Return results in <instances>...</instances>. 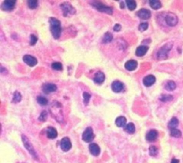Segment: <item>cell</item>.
I'll return each instance as SVG.
<instances>
[{"label":"cell","instance_id":"1","mask_svg":"<svg viewBox=\"0 0 183 163\" xmlns=\"http://www.w3.org/2000/svg\"><path fill=\"white\" fill-rule=\"evenodd\" d=\"M49 23H50V31L51 33L54 37V39H57L61 36L62 32V28H61V23L58 19L51 17L49 19Z\"/></svg>","mask_w":183,"mask_h":163},{"label":"cell","instance_id":"2","mask_svg":"<svg viewBox=\"0 0 183 163\" xmlns=\"http://www.w3.org/2000/svg\"><path fill=\"white\" fill-rule=\"evenodd\" d=\"M172 47V44H166L164 45L163 47H162L159 51L157 52V55H156V58L158 60H164V59H167L168 57V54L170 52V50L171 49Z\"/></svg>","mask_w":183,"mask_h":163},{"label":"cell","instance_id":"3","mask_svg":"<svg viewBox=\"0 0 183 163\" xmlns=\"http://www.w3.org/2000/svg\"><path fill=\"white\" fill-rule=\"evenodd\" d=\"M61 9L64 13V16H65V17H69V16L74 15L76 14L75 8L72 5H70L68 2L63 3L61 5Z\"/></svg>","mask_w":183,"mask_h":163},{"label":"cell","instance_id":"4","mask_svg":"<svg viewBox=\"0 0 183 163\" xmlns=\"http://www.w3.org/2000/svg\"><path fill=\"white\" fill-rule=\"evenodd\" d=\"M22 139H23V143L25 148L27 149V151L32 155V157H33L34 159H38V155H37V153H36V151H35V150H34V147H33V145L31 144V141H30L24 135H22Z\"/></svg>","mask_w":183,"mask_h":163},{"label":"cell","instance_id":"5","mask_svg":"<svg viewBox=\"0 0 183 163\" xmlns=\"http://www.w3.org/2000/svg\"><path fill=\"white\" fill-rule=\"evenodd\" d=\"M93 6L96 9H97L99 12H102V13H105V14H108V15H113V8L110 7H107V6H105L103 5L102 3H99V2H94L93 3Z\"/></svg>","mask_w":183,"mask_h":163},{"label":"cell","instance_id":"6","mask_svg":"<svg viewBox=\"0 0 183 163\" xmlns=\"http://www.w3.org/2000/svg\"><path fill=\"white\" fill-rule=\"evenodd\" d=\"M94 138H95V135H94L92 127H87L85 129V131L83 132V134H82V140L86 143H89Z\"/></svg>","mask_w":183,"mask_h":163},{"label":"cell","instance_id":"7","mask_svg":"<svg viewBox=\"0 0 183 163\" xmlns=\"http://www.w3.org/2000/svg\"><path fill=\"white\" fill-rule=\"evenodd\" d=\"M178 17L172 14V13H169L166 16H165V23L168 26L170 27H173L175 25H177L178 23Z\"/></svg>","mask_w":183,"mask_h":163},{"label":"cell","instance_id":"8","mask_svg":"<svg viewBox=\"0 0 183 163\" xmlns=\"http://www.w3.org/2000/svg\"><path fill=\"white\" fill-rule=\"evenodd\" d=\"M16 2L15 1H12V0H6L4 1L1 5V8L4 11H12L15 7Z\"/></svg>","mask_w":183,"mask_h":163},{"label":"cell","instance_id":"9","mask_svg":"<svg viewBox=\"0 0 183 163\" xmlns=\"http://www.w3.org/2000/svg\"><path fill=\"white\" fill-rule=\"evenodd\" d=\"M60 146H61V148L64 151H68L72 148V143H71L69 137H64L61 140Z\"/></svg>","mask_w":183,"mask_h":163},{"label":"cell","instance_id":"10","mask_svg":"<svg viewBox=\"0 0 183 163\" xmlns=\"http://www.w3.org/2000/svg\"><path fill=\"white\" fill-rule=\"evenodd\" d=\"M23 62L31 67H33V66L37 65V63H38V60L35 57H33L32 55H26L23 56Z\"/></svg>","mask_w":183,"mask_h":163},{"label":"cell","instance_id":"11","mask_svg":"<svg viewBox=\"0 0 183 163\" xmlns=\"http://www.w3.org/2000/svg\"><path fill=\"white\" fill-rule=\"evenodd\" d=\"M57 89L56 86L53 83H46L42 86V90L45 94H50Z\"/></svg>","mask_w":183,"mask_h":163},{"label":"cell","instance_id":"12","mask_svg":"<svg viewBox=\"0 0 183 163\" xmlns=\"http://www.w3.org/2000/svg\"><path fill=\"white\" fill-rule=\"evenodd\" d=\"M137 15L142 20H147L151 17V12L147 9L142 8L137 13Z\"/></svg>","mask_w":183,"mask_h":163},{"label":"cell","instance_id":"13","mask_svg":"<svg viewBox=\"0 0 183 163\" xmlns=\"http://www.w3.org/2000/svg\"><path fill=\"white\" fill-rule=\"evenodd\" d=\"M123 88H124V86L121 81L116 80L112 83V90L115 93H121L123 90Z\"/></svg>","mask_w":183,"mask_h":163},{"label":"cell","instance_id":"14","mask_svg":"<svg viewBox=\"0 0 183 163\" xmlns=\"http://www.w3.org/2000/svg\"><path fill=\"white\" fill-rule=\"evenodd\" d=\"M158 136V132L155 129H151L150 131H148L146 135V139L148 142H152L154 141Z\"/></svg>","mask_w":183,"mask_h":163},{"label":"cell","instance_id":"15","mask_svg":"<svg viewBox=\"0 0 183 163\" xmlns=\"http://www.w3.org/2000/svg\"><path fill=\"white\" fill-rule=\"evenodd\" d=\"M105 76L102 71H97L93 78L94 82L97 84H102L105 81Z\"/></svg>","mask_w":183,"mask_h":163},{"label":"cell","instance_id":"16","mask_svg":"<svg viewBox=\"0 0 183 163\" xmlns=\"http://www.w3.org/2000/svg\"><path fill=\"white\" fill-rule=\"evenodd\" d=\"M89 149L90 153L94 156H98L100 153V147L97 143H90L89 146Z\"/></svg>","mask_w":183,"mask_h":163},{"label":"cell","instance_id":"17","mask_svg":"<svg viewBox=\"0 0 183 163\" xmlns=\"http://www.w3.org/2000/svg\"><path fill=\"white\" fill-rule=\"evenodd\" d=\"M124 67H125V69H126L127 71H134V70L138 67V63H137L136 61H134V60H130V61H128V62L125 63Z\"/></svg>","mask_w":183,"mask_h":163},{"label":"cell","instance_id":"18","mask_svg":"<svg viewBox=\"0 0 183 163\" xmlns=\"http://www.w3.org/2000/svg\"><path fill=\"white\" fill-rule=\"evenodd\" d=\"M155 82V77L153 75H148L143 79V83L146 87H150Z\"/></svg>","mask_w":183,"mask_h":163},{"label":"cell","instance_id":"19","mask_svg":"<svg viewBox=\"0 0 183 163\" xmlns=\"http://www.w3.org/2000/svg\"><path fill=\"white\" fill-rule=\"evenodd\" d=\"M147 50H148V47L146 46H139L136 49V55L138 56V57H141V56H143L146 54Z\"/></svg>","mask_w":183,"mask_h":163},{"label":"cell","instance_id":"20","mask_svg":"<svg viewBox=\"0 0 183 163\" xmlns=\"http://www.w3.org/2000/svg\"><path fill=\"white\" fill-rule=\"evenodd\" d=\"M47 135L48 138L50 139H55L56 136H57V131L55 127H49L48 129H47Z\"/></svg>","mask_w":183,"mask_h":163},{"label":"cell","instance_id":"21","mask_svg":"<svg viewBox=\"0 0 183 163\" xmlns=\"http://www.w3.org/2000/svg\"><path fill=\"white\" fill-rule=\"evenodd\" d=\"M115 124L118 127H123L126 126V118L123 116H120L116 119Z\"/></svg>","mask_w":183,"mask_h":163},{"label":"cell","instance_id":"22","mask_svg":"<svg viewBox=\"0 0 183 163\" xmlns=\"http://www.w3.org/2000/svg\"><path fill=\"white\" fill-rule=\"evenodd\" d=\"M149 5L154 10L160 9L161 7H162V4H161V2L159 1V0H151V1H149Z\"/></svg>","mask_w":183,"mask_h":163},{"label":"cell","instance_id":"23","mask_svg":"<svg viewBox=\"0 0 183 163\" xmlns=\"http://www.w3.org/2000/svg\"><path fill=\"white\" fill-rule=\"evenodd\" d=\"M178 125H179V120H178V119L175 118V117H173V118L169 121V123H168V127H169L170 129H174V128H176V127H178Z\"/></svg>","mask_w":183,"mask_h":163},{"label":"cell","instance_id":"24","mask_svg":"<svg viewBox=\"0 0 183 163\" xmlns=\"http://www.w3.org/2000/svg\"><path fill=\"white\" fill-rule=\"evenodd\" d=\"M176 88V83L172 80H169L165 84V89L168 91H173Z\"/></svg>","mask_w":183,"mask_h":163},{"label":"cell","instance_id":"25","mask_svg":"<svg viewBox=\"0 0 183 163\" xmlns=\"http://www.w3.org/2000/svg\"><path fill=\"white\" fill-rule=\"evenodd\" d=\"M126 5H127L128 9L130 11L135 10L137 7V3L135 1H133V0H128V1H126Z\"/></svg>","mask_w":183,"mask_h":163},{"label":"cell","instance_id":"26","mask_svg":"<svg viewBox=\"0 0 183 163\" xmlns=\"http://www.w3.org/2000/svg\"><path fill=\"white\" fill-rule=\"evenodd\" d=\"M124 130H125L127 133H129V134H133V133L135 132V126H134V124H133V123H129V124H127V125L125 126V127H124Z\"/></svg>","mask_w":183,"mask_h":163},{"label":"cell","instance_id":"27","mask_svg":"<svg viewBox=\"0 0 183 163\" xmlns=\"http://www.w3.org/2000/svg\"><path fill=\"white\" fill-rule=\"evenodd\" d=\"M112 40H113V35H112L111 33H109V32L105 33V34L104 35V37H103V39H102V41H103L104 44L110 43Z\"/></svg>","mask_w":183,"mask_h":163},{"label":"cell","instance_id":"28","mask_svg":"<svg viewBox=\"0 0 183 163\" xmlns=\"http://www.w3.org/2000/svg\"><path fill=\"white\" fill-rule=\"evenodd\" d=\"M27 4H28L29 8H31V9H35V8L38 7L39 2L37 1V0H29V1L27 2Z\"/></svg>","mask_w":183,"mask_h":163},{"label":"cell","instance_id":"29","mask_svg":"<svg viewBox=\"0 0 183 163\" xmlns=\"http://www.w3.org/2000/svg\"><path fill=\"white\" fill-rule=\"evenodd\" d=\"M172 98H173L172 95H167V94H165V95H162L159 97L160 101H162V102H169V101H171Z\"/></svg>","mask_w":183,"mask_h":163},{"label":"cell","instance_id":"30","mask_svg":"<svg viewBox=\"0 0 183 163\" xmlns=\"http://www.w3.org/2000/svg\"><path fill=\"white\" fill-rule=\"evenodd\" d=\"M52 69L55 70V71H62L63 70V65L61 63H58V62H56V63H53L52 65H51Z\"/></svg>","mask_w":183,"mask_h":163},{"label":"cell","instance_id":"31","mask_svg":"<svg viewBox=\"0 0 183 163\" xmlns=\"http://www.w3.org/2000/svg\"><path fill=\"white\" fill-rule=\"evenodd\" d=\"M21 101H22V95L20 94V92H18V91L15 92L14 98H13V103H19Z\"/></svg>","mask_w":183,"mask_h":163},{"label":"cell","instance_id":"32","mask_svg":"<svg viewBox=\"0 0 183 163\" xmlns=\"http://www.w3.org/2000/svg\"><path fill=\"white\" fill-rule=\"evenodd\" d=\"M171 135L173 136V137H177V138H179V137L181 136V132H180L179 129H177V128L171 129Z\"/></svg>","mask_w":183,"mask_h":163},{"label":"cell","instance_id":"33","mask_svg":"<svg viewBox=\"0 0 183 163\" xmlns=\"http://www.w3.org/2000/svg\"><path fill=\"white\" fill-rule=\"evenodd\" d=\"M37 101H38V103H39L40 105H47L48 103V99L45 98V97H43V96H38Z\"/></svg>","mask_w":183,"mask_h":163},{"label":"cell","instance_id":"34","mask_svg":"<svg viewBox=\"0 0 183 163\" xmlns=\"http://www.w3.org/2000/svg\"><path fill=\"white\" fill-rule=\"evenodd\" d=\"M90 97H91V95H90L89 93H87V92H84V93H83V102H84L85 104H88V103H89Z\"/></svg>","mask_w":183,"mask_h":163},{"label":"cell","instance_id":"35","mask_svg":"<svg viewBox=\"0 0 183 163\" xmlns=\"http://www.w3.org/2000/svg\"><path fill=\"white\" fill-rule=\"evenodd\" d=\"M157 152H158V150H157V148L155 146H154V145L150 146V148H149V154L151 156H155L157 154Z\"/></svg>","mask_w":183,"mask_h":163},{"label":"cell","instance_id":"36","mask_svg":"<svg viewBox=\"0 0 183 163\" xmlns=\"http://www.w3.org/2000/svg\"><path fill=\"white\" fill-rule=\"evenodd\" d=\"M147 28H148V23H140V25L138 26V30H139V31H141V32L146 31Z\"/></svg>","mask_w":183,"mask_h":163},{"label":"cell","instance_id":"37","mask_svg":"<svg viewBox=\"0 0 183 163\" xmlns=\"http://www.w3.org/2000/svg\"><path fill=\"white\" fill-rule=\"evenodd\" d=\"M47 119H48V112H47L46 111H44L41 112V114H40V118H39V120H40V121H46Z\"/></svg>","mask_w":183,"mask_h":163},{"label":"cell","instance_id":"38","mask_svg":"<svg viewBox=\"0 0 183 163\" xmlns=\"http://www.w3.org/2000/svg\"><path fill=\"white\" fill-rule=\"evenodd\" d=\"M37 41H38V38L35 36V35H31V40H30V45L31 46H34V45H36V43H37Z\"/></svg>","mask_w":183,"mask_h":163},{"label":"cell","instance_id":"39","mask_svg":"<svg viewBox=\"0 0 183 163\" xmlns=\"http://www.w3.org/2000/svg\"><path fill=\"white\" fill-rule=\"evenodd\" d=\"M113 30H114V31H120L122 30V26L120 24H115L113 27Z\"/></svg>","mask_w":183,"mask_h":163},{"label":"cell","instance_id":"40","mask_svg":"<svg viewBox=\"0 0 183 163\" xmlns=\"http://www.w3.org/2000/svg\"><path fill=\"white\" fill-rule=\"evenodd\" d=\"M171 163H179V161L177 159H172L171 161Z\"/></svg>","mask_w":183,"mask_h":163},{"label":"cell","instance_id":"41","mask_svg":"<svg viewBox=\"0 0 183 163\" xmlns=\"http://www.w3.org/2000/svg\"><path fill=\"white\" fill-rule=\"evenodd\" d=\"M124 7V2H121V8Z\"/></svg>","mask_w":183,"mask_h":163}]
</instances>
